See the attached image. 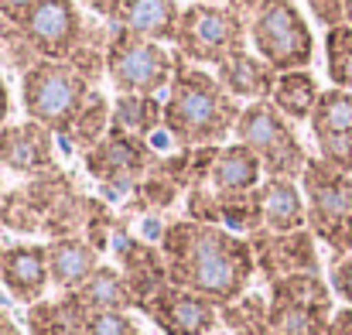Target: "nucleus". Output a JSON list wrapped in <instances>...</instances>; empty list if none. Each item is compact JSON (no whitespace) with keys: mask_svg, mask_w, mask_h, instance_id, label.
Returning <instances> with one entry per match:
<instances>
[{"mask_svg":"<svg viewBox=\"0 0 352 335\" xmlns=\"http://www.w3.org/2000/svg\"><path fill=\"white\" fill-rule=\"evenodd\" d=\"M301 192L308 206V229L332 250V260L346 257L352 250V175L311 158L301 175Z\"/></svg>","mask_w":352,"mask_h":335,"instance_id":"nucleus-4","label":"nucleus"},{"mask_svg":"<svg viewBox=\"0 0 352 335\" xmlns=\"http://www.w3.org/2000/svg\"><path fill=\"white\" fill-rule=\"evenodd\" d=\"M263 164L260 158L246 147V144H226L219 147L216 161H212V171H209V188L216 192V202H236V199H246L260 188L263 182Z\"/></svg>","mask_w":352,"mask_h":335,"instance_id":"nucleus-18","label":"nucleus"},{"mask_svg":"<svg viewBox=\"0 0 352 335\" xmlns=\"http://www.w3.org/2000/svg\"><path fill=\"white\" fill-rule=\"evenodd\" d=\"M346 24H352V0H346Z\"/></svg>","mask_w":352,"mask_h":335,"instance_id":"nucleus-41","label":"nucleus"},{"mask_svg":"<svg viewBox=\"0 0 352 335\" xmlns=\"http://www.w3.org/2000/svg\"><path fill=\"white\" fill-rule=\"evenodd\" d=\"M325 335H352V305L339 308V312L332 315V325H329Z\"/></svg>","mask_w":352,"mask_h":335,"instance_id":"nucleus-37","label":"nucleus"},{"mask_svg":"<svg viewBox=\"0 0 352 335\" xmlns=\"http://www.w3.org/2000/svg\"><path fill=\"white\" fill-rule=\"evenodd\" d=\"M318 100H322V89H318V79L311 76V69L280 72L277 76V86H274V96H270V103L284 113L291 123L311 120Z\"/></svg>","mask_w":352,"mask_h":335,"instance_id":"nucleus-24","label":"nucleus"},{"mask_svg":"<svg viewBox=\"0 0 352 335\" xmlns=\"http://www.w3.org/2000/svg\"><path fill=\"white\" fill-rule=\"evenodd\" d=\"M113 246H117V260H120V274L137 301V308H144L168 281V260L161 253V246L144 243L137 236H130L126 229H113Z\"/></svg>","mask_w":352,"mask_h":335,"instance_id":"nucleus-16","label":"nucleus"},{"mask_svg":"<svg viewBox=\"0 0 352 335\" xmlns=\"http://www.w3.org/2000/svg\"><path fill=\"white\" fill-rule=\"evenodd\" d=\"M233 137L260 158L267 178H298L301 182V175H305V168L311 161V154L298 140L291 120L270 100L246 103L239 120H236Z\"/></svg>","mask_w":352,"mask_h":335,"instance_id":"nucleus-5","label":"nucleus"},{"mask_svg":"<svg viewBox=\"0 0 352 335\" xmlns=\"http://www.w3.org/2000/svg\"><path fill=\"white\" fill-rule=\"evenodd\" d=\"M120 133L151 140L157 130H164V103L157 96H137V93H117L113 103V127Z\"/></svg>","mask_w":352,"mask_h":335,"instance_id":"nucleus-25","label":"nucleus"},{"mask_svg":"<svg viewBox=\"0 0 352 335\" xmlns=\"http://www.w3.org/2000/svg\"><path fill=\"white\" fill-rule=\"evenodd\" d=\"M239 100L223 89L216 72L192 65L175 52V79L164 100V133L178 147H219L236 130Z\"/></svg>","mask_w":352,"mask_h":335,"instance_id":"nucleus-2","label":"nucleus"},{"mask_svg":"<svg viewBox=\"0 0 352 335\" xmlns=\"http://www.w3.org/2000/svg\"><path fill=\"white\" fill-rule=\"evenodd\" d=\"M3 195H7V192H3V178H0V202H3Z\"/></svg>","mask_w":352,"mask_h":335,"instance_id":"nucleus-42","label":"nucleus"},{"mask_svg":"<svg viewBox=\"0 0 352 335\" xmlns=\"http://www.w3.org/2000/svg\"><path fill=\"white\" fill-rule=\"evenodd\" d=\"M82 318L86 315H79L69 305L65 294L55 298V301L41 298V301L28 305V329H31V335H79L82 332Z\"/></svg>","mask_w":352,"mask_h":335,"instance_id":"nucleus-29","label":"nucleus"},{"mask_svg":"<svg viewBox=\"0 0 352 335\" xmlns=\"http://www.w3.org/2000/svg\"><path fill=\"white\" fill-rule=\"evenodd\" d=\"M79 335H140V329L126 312H89Z\"/></svg>","mask_w":352,"mask_h":335,"instance_id":"nucleus-32","label":"nucleus"},{"mask_svg":"<svg viewBox=\"0 0 352 335\" xmlns=\"http://www.w3.org/2000/svg\"><path fill=\"white\" fill-rule=\"evenodd\" d=\"M110 127H113V103H110L100 89H93L89 100H86V107L79 110L72 130H69L65 137H69L72 147H79V151L86 154L89 147H96V144L110 133Z\"/></svg>","mask_w":352,"mask_h":335,"instance_id":"nucleus-28","label":"nucleus"},{"mask_svg":"<svg viewBox=\"0 0 352 335\" xmlns=\"http://www.w3.org/2000/svg\"><path fill=\"white\" fill-rule=\"evenodd\" d=\"M0 335H21V329H17V325H14V322L3 315V312H0Z\"/></svg>","mask_w":352,"mask_h":335,"instance_id":"nucleus-40","label":"nucleus"},{"mask_svg":"<svg viewBox=\"0 0 352 335\" xmlns=\"http://www.w3.org/2000/svg\"><path fill=\"white\" fill-rule=\"evenodd\" d=\"M107 79L113 83L117 93L157 96L175 79V52L126 28H113L110 55H107Z\"/></svg>","mask_w":352,"mask_h":335,"instance_id":"nucleus-9","label":"nucleus"},{"mask_svg":"<svg viewBox=\"0 0 352 335\" xmlns=\"http://www.w3.org/2000/svg\"><path fill=\"white\" fill-rule=\"evenodd\" d=\"M0 168L34 178L45 175L55 164V133L41 127L38 120H21L0 127Z\"/></svg>","mask_w":352,"mask_h":335,"instance_id":"nucleus-15","label":"nucleus"},{"mask_svg":"<svg viewBox=\"0 0 352 335\" xmlns=\"http://www.w3.org/2000/svg\"><path fill=\"white\" fill-rule=\"evenodd\" d=\"M10 110H14V100H10V89H7V79L0 72V127L10 123Z\"/></svg>","mask_w":352,"mask_h":335,"instance_id":"nucleus-39","label":"nucleus"},{"mask_svg":"<svg viewBox=\"0 0 352 335\" xmlns=\"http://www.w3.org/2000/svg\"><path fill=\"white\" fill-rule=\"evenodd\" d=\"M45 250H48L52 284L58 291H76L100 267V250L86 236H58V239H48Z\"/></svg>","mask_w":352,"mask_h":335,"instance_id":"nucleus-22","label":"nucleus"},{"mask_svg":"<svg viewBox=\"0 0 352 335\" xmlns=\"http://www.w3.org/2000/svg\"><path fill=\"white\" fill-rule=\"evenodd\" d=\"M0 284L21 305L41 301L45 291L52 288L45 243H14V246H7L3 260H0Z\"/></svg>","mask_w":352,"mask_h":335,"instance_id":"nucleus-17","label":"nucleus"},{"mask_svg":"<svg viewBox=\"0 0 352 335\" xmlns=\"http://www.w3.org/2000/svg\"><path fill=\"white\" fill-rule=\"evenodd\" d=\"M182 10L185 7H178V0H126L117 28H126V31L151 38V41H161V45H168V41L175 45Z\"/></svg>","mask_w":352,"mask_h":335,"instance_id":"nucleus-23","label":"nucleus"},{"mask_svg":"<svg viewBox=\"0 0 352 335\" xmlns=\"http://www.w3.org/2000/svg\"><path fill=\"white\" fill-rule=\"evenodd\" d=\"M329 284H332V291H336L346 305H352V250L346 257H336V260H332Z\"/></svg>","mask_w":352,"mask_h":335,"instance_id":"nucleus-33","label":"nucleus"},{"mask_svg":"<svg viewBox=\"0 0 352 335\" xmlns=\"http://www.w3.org/2000/svg\"><path fill=\"white\" fill-rule=\"evenodd\" d=\"M21 28L41 58L69 62L82 38L86 10L79 7V0H41Z\"/></svg>","mask_w":352,"mask_h":335,"instance_id":"nucleus-12","label":"nucleus"},{"mask_svg":"<svg viewBox=\"0 0 352 335\" xmlns=\"http://www.w3.org/2000/svg\"><path fill=\"white\" fill-rule=\"evenodd\" d=\"M154 151L147 147V140L140 137H130V133H120L110 130L96 147L86 151V171L110 192H137L140 178L151 171L154 164Z\"/></svg>","mask_w":352,"mask_h":335,"instance_id":"nucleus-10","label":"nucleus"},{"mask_svg":"<svg viewBox=\"0 0 352 335\" xmlns=\"http://www.w3.org/2000/svg\"><path fill=\"white\" fill-rule=\"evenodd\" d=\"M256 216L260 229L291 233L308 226V206L298 178H263L256 188Z\"/></svg>","mask_w":352,"mask_h":335,"instance_id":"nucleus-19","label":"nucleus"},{"mask_svg":"<svg viewBox=\"0 0 352 335\" xmlns=\"http://www.w3.org/2000/svg\"><path fill=\"white\" fill-rule=\"evenodd\" d=\"M199 3H223V0H199Z\"/></svg>","mask_w":352,"mask_h":335,"instance_id":"nucleus-43","label":"nucleus"},{"mask_svg":"<svg viewBox=\"0 0 352 335\" xmlns=\"http://www.w3.org/2000/svg\"><path fill=\"white\" fill-rule=\"evenodd\" d=\"M93 89L96 86L72 62H55V58H41L21 76V103L28 120H38L41 127L62 137L72 130Z\"/></svg>","mask_w":352,"mask_h":335,"instance_id":"nucleus-3","label":"nucleus"},{"mask_svg":"<svg viewBox=\"0 0 352 335\" xmlns=\"http://www.w3.org/2000/svg\"><path fill=\"white\" fill-rule=\"evenodd\" d=\"M256 257V274L274 284L280 277L291 274H322V260H318V236L305 226V229H291V233H270V229H256L246 236Z\"/></svg>","mask_w":352,"mask_h":335,"instance_id":"nucleus-11","label":"nucleus"},{"mask_svg":"<svg viewBox=\"0 0 352 335\" xmlns=\"http://www.w3.org/2000/svg\"><path fill=\"white\" fill-rule=\"evenodd\" d=\"M223 3H226L230 10H236L239 17H246V21H250V17H253L260 7H263V0H223Z\"/></svg>","mask_w":352,"mask_h":335,"instance_id":"nucleus-38","label":"nucleus"},{"mask_svg":"<svg viewBox=\"0 0 352 335\" xmlns=\"http://www.w3.org/2000/svg\"><path fill=\"white\" fill-rule=\"evenodd\" d=\"M336 291L322 274H291L270 284L274 335H325L336 315Z\"/></svg>","mask_w":352,"mask_h":335,"instance_id":"nucleus-8","label":"nucleus"},{"mask_svg":"<svg viewBox=\"0 0 352 335\" xmlns=\"http://www.w3.org/2000/svg\"><path fill=\"white\" fill-rule=\"evenodd\" d=\"M3 250H7V246H0V260H3Z\"/></svg>","mask_w":352,"mask_h":335,"instance_id":"nucleus-44","label":"nucleus"},{"mask_svg":"<svg viewBox=\"0 0 352 335\" xmlns=\"http://www.w3.org/2000/svg\"><path fill=\"white\" fill-rule=\"evenodd\" d=\"M250 45L277 72L308 69L315 58V34L294 0H263L250 17Z\"/></svg>","mask_w":352,"mask_h":335,"instance_id":"nucleus-7","label":"nucleus"},{"mask_svg":"<svg viewBox=\"0 0 352 335\" xmlns=\"http://www.w3.org/2000/svg\"><path fill=\"white\" fill-rule=\"evenodd\" d=\"M69 298V305L79 312V315H89V312H130L137 308L120 267L110 263H100L76 291H62Z\"/></svg>","mask_w":352,"mask_h":335,"instance_id":"nucleus-21","label":"nucleus"},{"mask_svg":"<svg viewBox=\"0 0 352 335\" xmlns=\"http://www.w3.org/2000/svg\"><path fill=\"white\" fill-rule=\"evenodd\" d=\"M140 312L161 329V335H212L219 325V305L178 284H164Z\"/></svg>","mask_w":352,"mask_h":335,"instance_id":"nucleus-13","label":"nucleus"},{"mask_svg":"<svg viewBox=\"0 0 352 335\" xmlns=\"http://www.w3.org/2000/svg\"><path fill=\"white\" fill-rule=\"evenodd\" d=\"M243 48H250V21L230 10L226 3L192 0L182 10L175 52L192 65H223Z\"/></svg>","mask_w":352,"mask_h":335,"instance_id":"nucleus-6","label":"nucleus"},{"mask_svg":"<svg viewBox=\"0 0 352 335\" xmlns=\"http://www.w3.org/2000/svg\"><path fill=\"white\" fill-rule=\"evenodd\" d=\"M157 246L168 260V281L216 301L219 308L246 294L256 274L250 239L226 226L178 219L161 229Z\"/></svg>","mask_w":352,"mask_h":335,"instance_id":"nucleus-1","label":"nucleus"},{"mask_svg":"<svg viewBox=\"0 0 352 335\" xmlns=\"http://www.w3.org/2000/svg\"><path fill=\"white\" fill-rule=\"evenodd\" d=\"M325 72L336 89L352 93V24H336L325 31Z\"/></svg>","mask_w":352,"mask_h":335,"instance_id":"nucleus-30","label":"nucleus"},{"mask_svg":"<svg viewBox=\"0 0 352 335\" xmlns=\"http://www.w3.org/2000/svg\"><path fill=\"white\" fill-rule=\"evenodd\" d=\"M38 3H41V0H0V10H3L14 24H24Z\"/></svg>","mask_w":352,"mask_h":335,"instance_id":"nucleus-36","label":"nucleus"},{"mask_svg":"<svg viewBox=\"0 0 352 335\" xmlns=\"http://www.w3.org/2000/svg\"><path fill=\"white\" fill-rule=\"evenodd\" d=\"M219 322L226 325L230 335H274L270 301L263 294H250V291L219 308Z\"/></svg>","mask_w":352,"mask_h":335,"instance_id":"nucleus-27","label":"nucleus"},{"mask_svg":"<svg viewBox=\"0 0 352 335\" xmlns=\"http://www.w3.org/2000/svg\"><path fill=\"white\" fill-rule=\"evenodd\" d=\"M123 3H126V0H79L82 10H89L93 17H100V21H107V24H117L120 21Z\"/></svg>","mask_w":352,"mask_h":335,"instance_id":"nucleus-35","label":"nucleus"},{"mask_svg":"<svg viewBox=\"0 0 352 335\" xmlns=\"http://www.w3.org/2000/svg\"><path fill=\"white\" fill-rule=\"evenodd\" d=\"M34 62H41V55L31 48V41L24 38V28L14 24L3 10H0V69L10 72H28Z\"/></svg>","mask_w":352,"mask_h":335,"instance_id":"nucleus-31","label":"nucleus"},{"mask_svg":"<svg viewBox=\"0 0 352 335\" xmlns=\"http://www.w3.org/2000/svg\"><path fill=\"white\" fill-rule=\"evenodd\" d=\"M318 158L352 175V93L349 89H322V100L308 120Z\"/></svg>","mask_w":352,"mask_h":335,"instance_id":"nucleus-14","label":"nucleus"},{"mask_svg":"<svg viewBox=\"0 0 352 335\" xmlns=\"http://www.w3.org/2000/svg\"><path fill=\"white\" fill-rule=\"evenodd\" d=\"M277 69L270 62H263L256 52L243 48L230 55L223 65H216V79L223 83V89L236 96V100H246V103H260V100H270L274 96V86H277Z\"/></svg>","mask_w":352,"mask_h":335,"instance_id":"nucleus-20","label":"nucleus"},{"mask_svg":"<svg viewBox=\"0 0 352 335\" xmlns=\"http://www.w3.org/2000/svg\"><path fill=\"white\" fill-rule=\"evenodd\" d=\"M308 10L318 24H325V31L346 24V0H308Z\"/></svg>","mask_w":352,"mask_h":335,"instance_id":"nucleus-34","label":"nucleus"},{"mask_svg":"<svg viewBox=\"0 0 352 335\" xmlns=\"http://www.w3.org/2000/svg\"><path fill=\"white\" fill-rule=\"evenodd\" d=\"M113 28L117 24H107V21H100V17H86V28H82V38H79V45H76V52H72V65L96 86L100 83V76H107V55H110V38H113Z\"/></svg>","mask_w":352,"mask_h":335,"instance_id":"nucleus-26","label":"nucleus"}]
</instances>
